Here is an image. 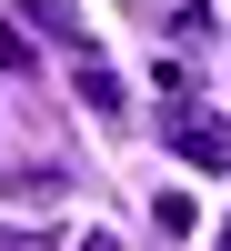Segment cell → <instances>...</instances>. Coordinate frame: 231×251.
I'll return each mask as SVG.
<instances>
[{
    "mask_svg": "<svg viewBox=\"0 0 231 251\" xmlns=\"http://www.w3.org/2000/svg\"><path fill=\"white\" fill-rule=\"evenodd\" d=\"M161 131H171V151H181V161L231 171V121H211V111H161Z\"/></svg>",
    "mask_w": 231,
    "mask_h": 251,
    "instance_id": "1",
    "label": "cell"
},
{
    "mask_svg": "<svg viewBox=\"0 0 231 251\" xmlns=\"http://www.w3.org/2000/svg\"><path fill=\"white\" fill-rule=\"evenodd\" d=\"M0 191H10V201H60L71 171H60V161H20V171H0Z\"/></svg>",
    "mask_w": 231,
    "mask_h": 251,
    "instance_id": "2",
    "label": "cell"
},
{
    "mask_svg": "<svg viewBox=\"0 0 231 251\" xmlns=\"http://www.w3.org/2000/svg\"><path fill=\"white\" fill-rule=\"evenodd\" d=\"M71 91H80V100H91V111H101V121H111V111H121V100H131V91H121V71H101V60H80V80H71Z\"/></svg>",
    "mask_w": 231,
    "mask_h": 251,
    "instance_id": "3",
    "label": "cell"
},
{
    "mask_svg": "<svg viewBox=\"0 0 231 251\" xmlns=\"http://www.w3.org/2000/svg\"><path fill=\"white\" fill-rule=\"evenodd\" d=\"M20 10H30V30H51V40H80V10H71V0H20Z\"/></svg>",
    "mask_w": 231,
    "mask_h": 251,
    "instance_id": "4",
    "label": "cell"
},
{
    "mask_svg": "<svg viewBox=\"0 0 231 251\" xmlns=\"http://www.w3.org/2000/svg\"><path fill=\"white\" fill-rule=\"evenodd\" d=\"M151 221H161V231H171V241H181V231H191V221H201V211H191V191H161V201H151Z\"/></svg>",
    "mask_w": 231,
    "mask_h": 251,
    "instance_id": "5",
    "label": "cell"
},
{
    "mask_svg": "<svg viewBox=\"0 0 231 251\" xmlns=\"http://www.w3.org/2000/svg\"><path fill=\"white\" fill-rule=\"evenodd\" d=\"M0 71H30V30H10V20H0Z\"/></svg>",
    "mask_w": 231,
    "mask_h": 251,
    "instance_id": "6",
    "label": "cell"
},
{
    "mask_svg": "<svg viewBox=\"0 0 231 251\" xmlns=\"http://www.w3.org/2000/svg\"><path fill=\"white\" fill-rule=\"evenodd\" d=\"M0 251H60V241H40V231H0Z\"/></svg>",
    "mask_w": 231,
    "mask_h": 251,
    "instance_id": "7",
    "label": "cell"
},
{
    "mask_svg": "<svg viewBox=\"0 0 231 251\" xmlns=\"http://www.w3.org/2000/svg\"><path fill=\"white\" fill-rule=\"evenodd\" d=\"M71 251H121V241H111V231H80V241H71Z\"/></svg>",
    "mask_w": 231,
    "mask_h": 251,
    "instance_id": "8",
    "label": "cell"
},
{
    "mask_svg": "<svg viewBox=\"0 0 231 251\" xmlns=\"http://www.w3.org/2000/svg\"><path fill=\"white\" fill-rule=\"evenodd\" d=\"M221 251H231V221H221Z\"/></svg>",
    "mask_w": 231,
    "mask_h": 251,
    "instance_id": "9",
    "label": "cell"
}]
</instances>
